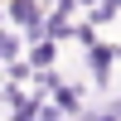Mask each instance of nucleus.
I'll use <instances>...</instances> for the list:
<instances>
[{
    "instance_id": "obj_6",
    "label": "nucleus",
    "mask_w": 121,
    "mask_h": 121,
    "mask_svg": "<svg viewBox=\"0 0 121 121\" xmlns=\"http://www.w3.org/2000/svg\"><path fill=\"white\" fill-rule=\"evenodd\" d=\"M116 63H121V48H116Z\"/></svg>"
},
{
    "instance_id": "obj_1",
    "label": "nucleus",
    "mask_w": 121,
    "mask_h": 121,
    "mask_svg": "<svg viewBox=\"0 0 121 121\" xmlns=\"http://www.w3.org/2000/svg\"><path fill=\"white\" fill-rule=\"evenodd\" d=\"M82 63H87V73H92V82H97V87H107V82H112V63H116V48L97 39V44H87V48H82Z\"/></svg>"
},
{
    "instance_id": "obj_3",
    "label": "nucleus",
    "mask_w": 121,
    "mask_h": 121,
    "mask_svg": "<svg viewBox=\"0 0 121 121\" xmlns=\"http://www.w3.org/2000/svg\"><path fill=\"white\" fill-rule=\"evenodd\" d=\"M24 58V39H19V29H0V63H19Z\"/></svg>"
},
{
    "instance_id": "obj_5",
    "label": "nucleus",
    "mask_w": 121,
    "mask_h": 121,
    "mask_svg": "<svg viewBox=\"0 0 121 121\" xmlns=\"http://www.w3.org/2000/svg\"><path fill=\"white\" fill-rule=\"evenodd\" d=\"M10 121H34V116H10Z\"/></svg>"
},
{
    "instance_id": "obj_4",
    "label": "nucleus",
    "mask_w": 121,
    "mask_h": 121,
    "mask_svg": "<svg viewBox=\"0 0 121 121\" xmlns=\"http://www.w3.org/2000/svg\"><path fill=\"white\" fill-rule=\"evenodd\" d=\"M78 121H121V116L112 112V107H102V112H82V116H78Z\"/></svg>"
},
{
    "instance_id": "obj_7",
    "label": "nucleus",
    "mask_w": 121,
    "mask_h": 121,
    "mask_svg": "<svg viewBox=\"0 0 121 121\" xmlns=\"http://www.w3.org/2000/svg\"><path fill=\"white\" fill-rule=\"evenodd\" d=\"M0 5H5V0H0Z\"/></svg>"
},
{
    "instance_id": "obj_2",
    "label": "nucleus",
    "mask_w": 121,
    "mask_h": 121,
    "mask_svg": "<svg viewBox=\"0 0 121 121\" xmlns=\"http://www.w3.org/2000/svg\"><path fill=\"white\" fill-rule=\"evenodd\" d=\"M24 53H29V58H24V63H29V68H34V73H48V68H53V63H58V44H53V39H39V44H29V48H24Z\"/></svg>"
}]
</instances>
